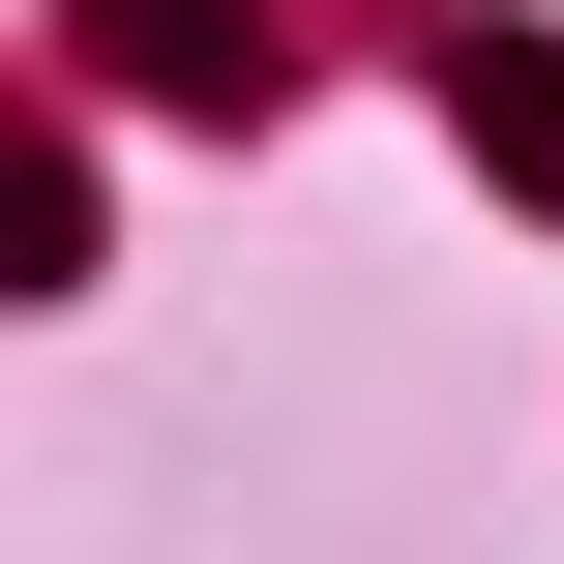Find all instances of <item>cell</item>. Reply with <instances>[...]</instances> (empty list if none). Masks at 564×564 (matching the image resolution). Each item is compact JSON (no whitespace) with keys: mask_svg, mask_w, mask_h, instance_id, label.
I'll use <instances>...</instances> for the list:
<instances>
[{"mask_svg":"<svg viewBox=\"0 0 564 564\" xmlns=\"http://www.w3.org/2000/svg\"><path fill=\"white\" fill-rule=\"evenodd\" d=\"M446 89H476V149L564 208V30H446Z\"/></svg>","mask_w":564,"mask_h":564,"instance_id":"6da1fadb","label":"cell"}]
</instances>
